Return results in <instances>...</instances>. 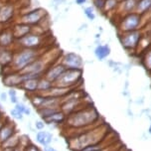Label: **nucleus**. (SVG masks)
<instances>
[{"instance_id": "obj_1", "label": "nucleus", "mask_w": 151, "mask_h": 151, "mask_svg": "<svg viewBox=\"0 0 151 151\" xmlns=\"http://www.w3.org/2000/svg\"><path fill=\"white\" fill-rule=\"evenodd\" d=\"M109 133V125L102 123L90 128L83 129L76 135L70 137L68 140L69 148L72 151H81L91 145L99 144L106 139Z\"/></svg>"}, {"instance_id": "obj_2", "label": "nucleus", "mask_w": 151, "mask_h": 151, "mask_svg": "<svg viewBox=\"0 0 151 151\" xmlns=\"http://www.w3.org/2000/svg\"><path fill=\"white\" fill-rule=\"evenodd\" d=\"M101 115L91 104L67 115L65 124L71 129H86L98 125Z\"/></svg>"}, {"instance_id": "obj_3", "label": "nucleus", "mask_w": 151, "mask_h": 151, "mask_svg": "<svg viewBox=\"0 0 151 151\" xmlns=\"http://www.w3.org/2000/svg\"><path fill=\"white\" fill-rule=\"evenodd\" d=\"M42 56L40 49H18L14 52L11 68L16 72H21L25 67Z\"/></svg>"}, {"instance_id": "obj_4", "label": "nucleus", "mask_w": 151, "mask_h": 151, "mask_svg": "<svg viewBox=\"0 0 151 151\" xmlns=\"http://www.w3.org/2000/svg\"><path fill=\"white\" fill-rule=\"evenodd\" d=\"M83 80V70H73L67 69L63 73V75L59 78V80L56 83H54L55 86L69 88H76V86H78Z\"/></svg>"}, {"instance_id": "obj_5", "label": "nucleus", "mask_w": 151, "mask_h": 151, "mask_svg": "<svg viewBox=\"0 0 151 151\" xmlns=\"http://www.w3.org/2000/svg\"><path fill=\"white\" fill-rule=\"evenodd\" d=\"M45 38L44 35L36 33V32H31L28 35L24 36L21 39L17 40L15 43L17 44L18 49H41L43 44H44Z\"/></svg>"}, {"instance_id": "obj_6", "label": "nucleus", "mask_w": 151, "mask_h": 151, "mask_svg": "<svg viewBox=\"0 0 151 151\" xmlns=\"http://www.w3.org/2000/svg\"><path fill=\"white\" fill-rule=\"evenodd\" d=\"M48 17L47 10L44 8L38 7L35 9H32L30 11L23 13L20 16L18 22H22L25 24H28L32 27L40 25L46 18Z\"/></svg>"}, {"instance_id": "obj_7", "label": "nucleus", "mask_w": 151, "mask_h": 151, "mask_svg": "<svg viewBox=\"0 0 151 151\" xmlns=\"http://www.w3.org/2000/svg\"><path fill=\"white\" fill-rule=\"evenodd\" d=\"M141 20L142 16L137 14L136 12L128 13V14L123 15V17L121 18L118 29L121 33L138 30L140 24H141Z\"/></svg>"}, {"instance_id": "obj_8", "label": "nucleus", "mask_w": 151, "mask_h": 151, "mask_svg": "<svg viewBox=\"0 0 151 151\" xmlns=\"http://www.w3.org/2000/svg\"><path fill=\"white\" fill-rule=\"evenodd\" d=\"M142 37L141 32L139 30L130 31V32H124L121 33L119 36L120 44L126 51L135 50L138 47L139 41Z\"/></svg>"}, {"instance_id": "obj_9", "label": "nucleus", "mask_w": 151, "mask_h": 151, "mask_svg": "<svg viewBox=\"0 0 151 151\" xmlns=\"http://www.w3.org/2000/svg\"><path fill=\"white\" fill-rule=\"evenodd\" d=\"M52 64H49L47 62V60H45L43 55L41 57H39L38 59H36L34 62H32L31 64H29L28 66L25 67L22 71L19 72L21 74L24 75H36V76H44V73L46 72L49 67Z\"/></svg>"}, {"instance_id": "obj_10", "label": "nucleus", "mask_w": 151, "mask_h": 151, "mask_svg": "<svg viewBox=\"0 0 151 151\" xmlns=\"http://www.w3.org/2000/svg\"><path fill=\"white\" fill-rule=\"evenodd\" d=\"M61 63L64 65L66 69L73 70H83V60L79 54L70 52L65 54L61 60Z\"/></svg>"}, {"instance_id": "obj_11", "label": "nucleus", "mask_w": 151, "mask_h": 151, "mask_svg": "<svg viewBox=\"0 0 151 151\" xmlns=\"http://www.w3.org/2000/svg\"><path fill=\"white\" fill-rule=\"evenodd\" d=\"M24 82L23 75L16 71H10L8 73H5L2 78V83L5 87L9 88H20Z\"/></svg>"}, {"instance_id": "obj_12", "label": "nucleus", "mask_w": 151, "mask_h": 151, "mask_svg": "<svg viewBox=\"0 0 151 151\" xmlns=\"http://www.w3.org/2000/svg\"><path fill=\"white\" fill-rule=\"evenodd\" d=\"M16 9L14 4L4 3L0 9V26L11 23L15 17Z\"/></svg>"}, {"instance_id": "obj_13", "label": "nucleus", "mask_w": 151, "mask_h": 151, "mask_svg": "<svg viewBox=\"0 0 151 151\" xmlns=\"http://www.w3.org/2000/svg\"><path fill=\"white\" fill-rule=\"evenodd\" d=\"M67 69L65 68V66L62 63H54L46 70V72L44 73V77L54 83L59 80V78L63 75V73Z\"/></svg>"}, {"instance_id": "obj_14", "label": "nucleus", "mask_w": 151, "mask_h": 151, "mask_svg": "<svg viewBox=\"0 0 151 151\" xmlns=\"http://www.w3.org/2000/svg\"><path fill=\"white\" fill-rule=\"evenodd\" d=\"M16 39L13 35L11 27L0 30V48H7L9 49L11 46L14 45Z\"/></svg>"}, {"instance_id": "obj_15", "label": "nucleus", "mask_w": 151, "mask_h": 151, "mask_svg": "<svg viewBox=\"0 0 151 151\" xmlns=\"http://www.w3.org/2000/svg\"><path fill=\"white\" fill-rule=\"evenodd\" d=\"M11 30L13 32V35H14L16 41H17V40L23 38L29 33H31L32 30H33V27L22 22H16L14 24H12Z\"/></svg>"}, {"instance_id": "obj_16", "label": "nucleus", "mask_w": 151, "mask_h": 151, "mask_svg": "<svg viewBox=\"0 0 151 151\" xmlns=\"http://www.w3.org/2000/svg\"><path fill=\"white\" fill-rule=\"evenodd\" d=\"M67 118V115L62 111V110H59L55 113H53L52 115H50L49 117L44 118V122L46 123V125H48L49 127L55 128L57 127L59 124H62V123H65Z\"/></svg>"}, {"instance_id": "obj_17", "label": "nucleus", "mask_w": 151, "mask_h": 151, "mask_svg": "<svg viewBox=\"0 0 151 151\" xmlns=\"http://www.w3.org/2000/svg\"><path fill=\"white\" fill-rule=\"evenodd\" d=\"M16 132L15 125L13 122H5L4 125L0 129V145L4 143L7 139H9Z\"/></svg>"}, {"instance_id": "obj_18", "label": "nucleus", "mask_w": 151, "mask_h": 151, "mask_svg": "<svg viewBox=\"0 0 151 151\" xmlns=\"http://www.w3.org/2000/svg\"><path fill=\"white\" fill-rule=\"evenodd\" d=\"M74 88H63V87H59V86L54 85L52 88H50L47 93H44V96H52V98H58V99H63L68 94L70 91Z\"/></svg>"}, {"instance_id": "obj_19", "label": "nucleus", "mask_w": 151, "mask_h": 151, "mask_svg": "<svg viewBox=\"0 0 151 151\" xmlns=\"http://www.w3.org/2000/svg\"><path fill=\"white\" fill-rule=\"evenodd\" d=\"M13 56H14V51L7 48H0V66L2 68L11 66Z\"/></svg>"}, {"instance_id": "obj_20", "label": "nucleus", "mask_w": 151, "mask_h": 151, "mask_svg": "<svg viewBox=\"0 0 151 151\" xmlns=\"http://www.w3.org/2000/svg\"><path fill=\"white\" fill-rule=\"evenodd\" d=\"M54 139L53 134L50 131L46 130H39L36 134V141L42 146H46V145H50L52 143Z\"/></svg>"}, {"instance_id": "obj_21", "label": "nucleus", "mask_w": 151, "mask_h": 151, "mask_svg": "<svg viewBox=\"0 0 151 151\" xmlns=\"http://www.w3.org/2000/svg\"><path fill=\"white\" fill-rule=\"evenodd\" d=\"M110 52H111V49H110L109 44L98 45L96 49H94V56L96 57L98 60L104 61L110 55Z\"/></svg>"}, {"instance_id": "obj_22", "label": "nucleus", "mask_w": 151, "mask_h": 151, "mask_svg": "<svg viewBox=\"0 0 151 151\" xmlns=\"http://www.w3.org/2000/svg\"><path fill=\"white\" fill-rule=\"evenodd\" d=\"M38 83H39V79H28L24 81L20 88L27 91L29 94L36 93L38 91Z\"/></svg>"}, {"instance_id": "obj_23", "label": "nucleus", "mask_w": 151, "mask_h": 151, "mask_svg": "<svg viewBox=\"0 0 151 151\" xmlns=\"http://www.w3.org/2000/svg\"><path fill=\"white\" fill-rule=\"evenodd\" d=\"M135 12L141 15L142 17L147 13L151 12V0H137Z\"/></svg>"}, {"instance_id": "obj_24", "label": "nucleus", "mask_w": 151, "mask_h": 151, "mask_svg": "<svg viewBox=\"0 0 151 151\" xmlns=\"http://www.w3.org/2000/svg\"><path fill=\"white\" fill-rule=\"evenodd\" d=\"M137 4V0H124L122 2H119L118 8H120L123 14H128V13L135 12V8Z\"/></svg>"}, {"instance_id": "obj_25", "label": "nucleus", "mask_w": 151, "mask_h": 151, "mask_svg": "<svg viewBox=\"0 0 151 151\" xmlns=\"http://www.w3.org/2000/svg\"><path fill=\"white\" fill-rule=\"evenodd\" d=\"M54 86V83L52 82H50L48 79L43 76L39 79V83H38V91L37 93H41V94H44L45 93H47L48 91L50 90Z\"/></svg>"}, {"instance_id": "obj_26", "label": "nucleus", "mask_w": 151, "mask_h": 151, "mask_svg": "<svg viewBox=\"0 0 151 151\" xmlns=\"http://www.w3.org/2000/svg\"><path fill=\"white\" fill-rule=\"evenodd\" d=\"M20 145V136L17 133L12 135L9 139H7L4 143L1 144L2 148H15Z\"/></svg>"}, {"instance_id": "obj_27", "label": "nucleus", "mask_w": 151, "mask_h": 151, "mask_svg": "<svg viewBox=\"0 0 151 151\" xmlns=\"http://www.w3.org/2000/svg\"><path fill=\"white\" fill-rule=\"evenodd\" d=\"M61 110L60 107H44V109H39L36 111L38 112V114L40 115L41 119H44L46 117H49L50 115H52L53 113H55L57 111Z\"/></svg>"}, {"instance_id": "obj_28", "label": "nucleus", "mask_w": 151, "mask_h": 151, "mask_svg": "<svg viewBox=\"0 0 151 151\" xmlns=\"http://www.w3.org/2000/svg\"><path fill=\"white\" fill-rule=\"evenodd\" d=\"M118 5H119V1H118V0H106L102 12L107 13V12L113 11L115 8L118 7Z\"/></svg>"}, {"instance_id": "obj_29", "label": "nucleus", "mask_w": 151, "mask_h": 151, "mask_svg": "<svg viewBox=\"0 0 151 151\" xmlns=\"http://www.w3.org/2000/svg\"><path fill=\"white\" fill-rule=\"evenodd\" d=\"M142 64H143L144 68L151 73V49H148L145 52L143 59H142Z\"/></svg>"}, {"instance_id": "obj_30", "label": "nucleus", "mask_w": 151, "mask_h": 151, "mask_svg": "<svg viewBox=\"0 0 151 151\" xmlns=\"http://www.w3.org/2000/svg\"><path fill=\"white\" fill-rule=\"evenodd\" d=\"M83 13H85V15L87 16V18L90 21H93L94 19H96V13H94L93 8L91 6L83 8Z\"/></svg>"}, {"instance_id": "obj_31", "label": "nucleus", "mask_w": 151, "mask_h": 151, "mask_svg": "<svg viewBox=\"0 0 151 151\" xmlns=\"http://www.w3.org/2000/svg\"><path fill=\"white\" fill-rule=\"evenodd\" d=\"M8 96H9V99L12 104H18L19 102V99H18V96H17V91H15V88H9L8 91Z\"/></svg>"}, {"instance_id": "obj_32", "label": "nucleus", "mask_w": 151, "mask_h": 151, "mask_svg": "<svg viewBox=\"0 0 151 151\" xmlns=\"http://www.w3.org/2000/svg\"><path fill=\"white\" fill-rule=\"evenodd\" d=\"M10 114H11V116L13 118H15V119L17 120H23L24 118V114L21 112H19L18 110H16L15 109H11V111H10Z\"/></svg>"}, {"instance_id": "obj_33", "label": "nucleus", "mask_w": 151, "mask_h": 151, "mask_svg": "<svg viewBox=\"0 0 151 151\" xmlns=\"http://www.w3.org/2000/svg\"><path fill=\"white\" fill-rule=\"evenodd\" d=\"M104 2H106V0H93V3L94 5V7H96V9L101 10V12L104 7Z\"/></svg>"}, {"instance_id": "obj_34", "label": "nucleus", "mask_w": 151, "mask_h": 151, "mask_svg": "<svg viewBox=\"0 0 151 151\" xmlns=\"http://www.w3.org/2000/svg\"><path fill=\"white\" fill-rule=\"evenodd\" d=\"M34 125H35V128H36L37 130H44V128L46 126V123L44 122V120H43V119H39V120L35 121Z\"/></svg>"}, {"instance_id": "obj_35", "label": "nucleus", "mask_w": 151, "mask_h": 151, "mask_svg": "<svg viewBox=\"0 0 151 151\" xmlns=\"http://www.w3.org/2000/svg\"><path fill=\"white\" fill-rule=\"evenodd\" d=\"M26 107H27V106H25V104H24L23 102H18V104H15V107H14V109H15L16 110H18L19 112H21V113H23V114H24Z\"/></svg>"}, {"instance_id": "obj_36", "label": "nucleus", "mask_w": 151, "mask_h": 151, "mask_svg": "<svg viewBox=\"0 0 151 151\" xmlns=\"http://www.w3.org/2000/svg\"><path fill=\"white\" fill-rule=\"evenodd\" d=\"M24 151H41V150H40V148L37 145H35L33 143H29L24 148Z\"/></svg>"}, {"instance_id": "obj_37", "label": "nucleus", "mask_w": 151, "mask_h": 151, "mask_svg": "<svg viewBox=\"0 0 151 151\" xmlns=\"http://www.w3.org/2000/svg\"><path fill=\"white\" fill-rule=\"evenodd\" d=\"M8 99V93H4V91H2V93H0V101L2 102H6Z\"/></svg>"}, {"instance_id": "obj_38", "label": "nucleus", "mask_w": 151, "mask_h": 151, "mask_svg": "<svg viewBox=\"0 0 151 151\" xmlns=\"http://www.w3.org/2000/svg\"><path fill=\"white\" fill-rule=\"evenodd\" d=\"M117 150H119V149L114 150V147H113V144H111V145H109V146H106V147L102 148V149L98 150V151H117Z\"/></svg>"}, {"instance_id": "obj_39", "label": "nucleus", "mask_w": 151, "mask_h": 151, "mask_svg": "<svg viewBox=\"0 0 151 151\" xmlns=\"http://www.w3.org/2000/svg\"><path fill=\"white\" fill-rule=\"evenodd\" d=\"M43 151H57V149H55L51 145H46V146H43Z\"/></svg>"}, {"instance_id": "obj_40", "label": "nucleus", "mask_w": 151, "mask_h": 151, "mask_svg": "<svg viewBox=\"0 0 151 151\" xmlns=\"http://www.w3.org/2000/svg\"><path fill=\"white\" fill-rule=\"evenodd\" d=\"M88 0H75V2L77 3L78 5H80V6H83V4L87 3Z\"/></svg>"}, {"instance_id": "obj_41", "label": "nucleus", "mask_w": 151, "mask_h": 151, "mask_svg": "<svg viewBox=\"0 0 151 151\" xmlns=\"http://www.w3.org/2000/svg\"><path fill=\"white\" fill-rule=\"evenodd\" d=\"M24 115H27V116H29V115H31V109H30V107H28V106L26 107L25 112H24Z\"/></svg>"}, {"instance_id": "obj_42", "label": "nucleus", "mask_w": 151, "mask_h": 151, "mask_svg": "<svg viewBox=\"0 0 151 151\" xmlns=\"http://www.w3.org/2000/svg\"><path fill=\"white\" fill-rule=\"evenodd\" d=\"M13 151H24V147L21 146V145H19V146L13 148Z\"/></svg>"}, {"instance_id": "obj_43", "label": "nucleus", "mask_w": 151, "mask_h": 151, "mask_svg": "<svg viewBox=\"0 0 151 151\" xmlns=\"http://www.w3.org/2000/svg\"><path fill=\"white\" fill-rule=\"evenodd\" d=\"M62 1H64V0H53V5H60Z\"/></svg>"}, {"instance_id": "obj_44", "label": "nucleus", "mask_w": 151, "mask_h": 151, "mask_svg": "<svg viewBox=\"0 0 151 151\" xmlns=\"http://www.w3.org/2000/svg\"><path fill=\"white\" fill-rule=\"evenodd\" d=\"M2 151H13V148H2Z\"/></svg>"}, {"instance_id": "obj_45", "label": "nucleus", "mask_w": 151, "mask_h": 151, "mask_svg": "<svg viewBox=\"0 0 151 151\" xmlns=\"http://www.w3.org/2000/svg\"><path fill=\"white\" fill-rule=\"evenodd\" d=\"M4 123H5V122H3V119H0V129H1L2 126L4 125Z\"/></svg>"}, {"instance_id": "obj_46", "label": "nucleus", "mask_w": 151, "mask_h": 151, "mask_svg": "<svg viewBox=\"0 0 151 151\" xmlns=\"http://www.w3.org/2000/svg\"><path fill=\"white\" fill-rule=\"evenodd\" d=\"M3 118V115H2V111H1V109H0V119Z\"/></svg>"}, {"instance_id": "obj_47", "label": "nucleus", "mask_w": 151, "mask_h": 151, "mask_svg": "<svg viewBox=\"0 0 151 151\" xmlns=\"http://www.w3.org/2000/svg\"><path fill=\"white\" fill-rule=\"evenodd\" d=\"M148 132L151 134V124H150V126H149V129H148Z\"/></svg>"}, {"instance_id": "obj_48", "label": "nucleus", "mask_w": 151, "mask_h": 151, "mask_svg": "<svg viewBox=\"0 0 151 151\" xmlns=\"http://www.w3.org/2000/svg\"><path fill=\"white\" fill-rule=\"evenodd\" d=\"M96 38H101V34H96Z\"/></svg>"}, {"instance_id": "obj_49", "label": "nucleus", "mask_w": 151, "mask_h": 151, "mask_svg": "<svg viewBox=\"0 0 151 151\" xmlns=\"http://www.w3.org/2000/svg\"><path fill=\"white\" fill-rule=\"evenodd\" d=\"M2 5H3V3H1V2H0V9H1V7H2Z\"/></svg>"}, {"instance_id": "obj_50", "label": "nucleus", "mask_w": 151, "mask_h": 151, "mask_svg": "<svg viewBox=\"0 0 151 151\" xmlns=\"http://www.w3.org/2000/svg\"><path fill=\"white\" fill-rule=\"evenodd\" d=\"M118 1H119V2H122V1H124V0H118Z\"/></svg>"}, {"instance_id": "obj_51", "label": "nucleus", "mask_w": 151, "mask_h": 151, "mask_svg": "<svg viewBox=\"0 0 151 151\" xmlns=\"http://www.w3.org/2000/svg\"><path fill=\"white\" fill-rule=\"evenodd\" d=\"M117 151H121V149H119V150H117Z\"/></svg>"}, {"instance_id": "obj_52", "label": "nucleus", "mask_w": 151, "mask_h": 151, "mask_svg": "<svg viewBox=\"0 0 151 151\" xmlns=\"http://www.w3.org/2000/svg\"><path fill=\"white\" fill-rule=\"evenodd\" d=\"M0 151H2V150H0Z\"/></svg>"}]
</instances>
